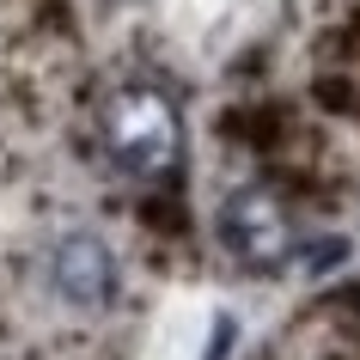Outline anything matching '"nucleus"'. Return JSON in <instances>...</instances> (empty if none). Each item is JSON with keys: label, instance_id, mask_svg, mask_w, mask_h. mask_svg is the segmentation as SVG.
<instances>
[{"label": "nucleus", "instance_id": "f03ea898", "mask_svg": "<svg viewBox=\"0 0 360 360\" xmlns=\"http://www.w3.org/2000/svg\"><path fill=\"white\" fill-rule=\"evenodd\" d=\"M220 245H226V257L238 269H250V275L287 269V257H293L287 208L269 190H257V184H250V190H232L226 202H220Z\"/></svg>", "mask_w": 360, "mask_h": 360}, {"label": "nucleus", "instance_id": "7ed1b4c3", "mask_svg": "<svg viewBox=\"0 0 360 360\" xmlns=\"http://www.w3.org/2000/svg\"><path fill=\"white\" fill-rule=\"evenodd\" d=\"M49 281H56V293L68 305H79V311H98V305L116 300V257L104 238H92V232H68L56 245V257H49Z\"/></svg>", "mask_w": 360, "mask_h": 360}, {"label": "nucleus", "instance_id": "f257e3e1", "mask_svg": "<svg viewBox=\"0 0 360 360\" xmlns=\"http://www.w3.org/2000/svg\"><path fill=\"white\" fill-rule=\"evenodd\" d=\"M98 134H104L110 165L141 177V184L171 177L177 159H184V116H177V104L165 92H153V86H122L104 104V116H98Z\"/></svg>", "mask_w": 360, "mask_h": 360}]
</instances>
